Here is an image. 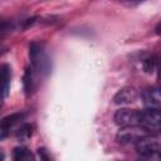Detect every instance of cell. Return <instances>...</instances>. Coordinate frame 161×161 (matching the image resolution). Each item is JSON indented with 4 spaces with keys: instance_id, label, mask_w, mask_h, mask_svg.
<instances>
[{
    "instance_id": "1",
    "label": "cell",
    "mask_w": 161,
    "mask_h": 161,
    "mask_svg": "<svg viewBox=\"0 0 161 161\" xmlns=\"http://www.w3.org/2000/svg\"><path fill=\"white\" fill-rule=\"evenodd\" d=\"M29 58L33 68L42 75H47L50 72L52 62L47 53V50L36 42L30 43L29 45Z\"/></svg>"
},
{
    "instance_id": "2",
    "label": "cell",
    "mask_w": 161,
    "mask_h": 161,
    "mask_svg": "<svg viewBox=\"0 0 161 161\" xmlns=\"http://www.w3.org/2000/svg\"><path fill=\"white\" fill-rule=\"evenodd\" d=\"M150 132L142 128L141 126H131V127H122L117 136L116 141L119 145H131V143H137L141 138L147 136Z\"/></svg>"
},
{
    "instance_id": "3",
    "label": "cell",
    "mask_w": 161,
    "mask_h": 161,
    "mask_svg": "<svg viewBox=\"0 0 161 161\" xmlns=\"http://www.w3.org/2000/svg\"><path fill=\"white\" fill-rule=\"evenodd\" d=\"M140 126L146 131L157 132L161 126V113L157 108H146L140 111Z\"/></svg>"
},
{
    "instance_id": "4",
    "label": "cell",
    "mask_w": 161,
    "mask_h": 161,
    "mask_svg": "<svg viewBox=\"0 0 161 161\" xmlns=\"http://www.w3.org/2000/svg\"><path fill=\"white\" fill-rule=\"evenodd\" d=\"M113 121L119 127L140 126V111L130 109V108H121L116 111L113 116Z\"/></svg>"
},
{
    "instance_id": "5",
    "label": "cell",
    "mask_w": 161,
    "mask_h": 161,
    "mask_svg": "<svg viewBox=\"0 0 161 161\" xmlns=\"http://www.w3.org/2000/svg\"><path fill=\"white\" fill-rule=\"evenodd\" d=\"M136 150L140 155L160 151V137L157 135L148 133L136 143Z\"/></svg>"
},
{
    "instance_id": "6",
    "label": "cell",
    "mask_w": 161,
    "mask_h": 161,
    "mask_svg": "<svg viewBox=\"0 0 161 161\" xmlns=\"http://www.w3.org/2000/svg\"><path fill=\"white\" fill-rule=\"evenodd\" d=\"M141 98L146 108H160L161 96L158 87H147L141 92Z\"/></svg>"
},
{
    "instance_id": "7",
    "label": "cell",
    "mask_w": 161,
    "mask_h": 161,
    "mask_svg": "<svg viewBox=\"0 0 161 161\" xmlns=\"http://www.w3.org/2000/svg\"><path fill=\"white\" fill-rule=\"evenodd\" d=\"M138 97V92L135 87H123L121 88L113 97V103L122 106V104H131L135 103Z\"/></svg>"
},
{
    "instance_id": "8",
    "label": "cell",
    "mask_w": 161,
    "mask_h": 161,
    "mask_svg": "<svg viewBox=\"0 0 161 161\" xmlns=\"http://www.w3.org/2000/svg\"><path fill=\"white\" fill-rule=\"evenodd\" d=\"M10 80H11V68H10V65L9 64H1L0 65V106L3 104L4 99L9 94Z\"/></svg>"
},
{
    "instance_id": "9",
    "label": "cell",
    "mask_w": 161,
    "mask_h": 161,
    "mask_svg": "<svg viewBox=\"0 0 161 161\" xmlns=\"http://www.w3.org/2000/svg\"><path fill=\"white\" fill-rule=\"evenodd\" d=\"M24 117H25V113H23V112L11 113V114L4 117V118L0 121V138L5 137L6 133L9 132V130H10L13 126H15L18 122H20Z\"/></svg>"
},
{
    "instance_id": "10",
    "label": "cell",
    "mask_w": 161,
    "mask_h": 161,
    "mask_svg": "<svg viewBox=\"0 0 161 161\" xmlns=\"http://www.w3.org/2000/svg\"><path fill=\"white\" fill-rule=\"evenodd\" d=\"M23 89L26 97H29L34 91V77H33V69L25 68L24 75H23Z\"/></svg>"
},
{
    "instance_id": "11",
    "label": "cell",
    "mask_w": 161,
    "mask_h": 161,
    "mask_svg": "<svg viewBox=\"0 0 161 161\" xmlns=\"http://www.w3.org/2000/svg\"><path fill=\"white\" fill-rule=\"evenodd\" d=\"M13 161H33V156L26 147L19 146L13 151Z\"/></svg>"
},
{
    "instance_id": "12",
    "label": "cell",
    "mask_w": 161,
    "mask_h": 161,
    "mask_svg": "<svg viewBox=\"0 0 161 161\" xmlns=\"http://www.w3.org/2000/svg\"><path fill=\"white\" fill-rule=\"evenodd\" d=\"M157 55L156 54H148L143 60H142V68L146 73L151 74L155 72L156 67H157Z\"/></svg>"
},
{
    "instance_id": "13",
    "label": "cell",
    "mask_w": 161,
    "mask_h": 161,
    "mask_svg": "<svg viewBox=\"0 0 161 161\" xmlns=\"http://www.w3.org/2000/svg\"><path fill=\"white\" fill-rule=\"evenodd\" d=\"M30 136H31V126H30L29 123L23 125V126L18 130V132H16V137L20 138V140H26V138H29Z\"/></svg>"
},
{
    "instance_id": "14",
    "label": "cell",
    "mask_w": 161,
    "mask_h": 161,
    "mask_svg": "<svg viewBox=\"0 0 161 161\" xmlns=\"http://www.w3.org/2000/svg\"><path fill=\"white\" fill-rule=\"evenodd\" d=\"M136 161H161V155H160V151L150 152V153H142L138 156V158Z\"/></svg>"
},
{
    "instance_id": "15",
    "label": "cell",
    "mask_w": 161,
    "mask_h": 161,
    "mask_svg": "<svg viewBox=\"0 0 161 161\" xmlns=\"http://www.w3.org/2000/svg\"><path fill=\"white\" fill-rule=\"evenodd\" d=\"M38 153H39L42 161H50L49 155H48V152H47L44 148H39V150H38Z\"/></svg>"
},
{
    "instance_id": "16",
    "label": "cell",
    "mask_w": 161,
    "mask_h": 161,
    "mask_svg": "<svg viewBox=\"0 0 161 161\" xmlns=\"http://www.w3.org/2000/svg\"><path fill=\"white\" fill-rule=\"evenodd\" d=\"M9 28H10V23H9V21H6V20L0 19V33H1V31L8 30Z\"/></svg>"
},
{
    "instance_id": "17",
    "label": "cell",
    "mask_w": 161,
    "mask_h": 161,
    "mask_svg": "<svg viewBox=\"0 0 161 161\" xmlns=\"http://www.w3.org/2000/svg\"><path fill=\"white\" fill-rule=\"evenodd\" d=\"M4 157H5V156H4V153H3V152H0V161H4Z\"/></svg>"
}]
</instances>
